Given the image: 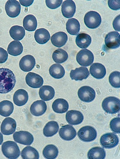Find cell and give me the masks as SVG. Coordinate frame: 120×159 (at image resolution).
Returning <instances> with one entry per match:
<instances>
[{
	"instance_id": "cell-1",
	"label": "cell",
	"mask_w": 120,
	"mask_h": 159,
	"mask_svg": "<svg viewBox=\"0 0 120 159\" xmlns=\"http://www.w3.org/2000/svg\"><path fill=\"white\" fill-rule=\"evenodd\" d=\"M16 79L12 71L8 68H0V93L6 94L15 87Z\"/></svg>"
},
{
	"instance_id": "cell-2",
	"label": "cell",
	"mask_w": 120,
	"mask_h": 159,
	"mask_svg": "<svg viewBox=\"0 0 120 159\" xmlns=\"http://www.w3.org/2000/svg\"><path fill=\"white\" fill-rule=\"evenodd\" d=\"M1 148L3 155L8 159H17L20 156V148L14 141H7L3 143Z\"/></svg>"
},
{
	"instance_id": "cell-3",
	"label": "cell",
	"mask_w": 120,
	"mask_h": 159,
	"mask_svg": "<svg viewBox=\"0 0 120 159\" xmlns=\"http://www.w3.org/2000/svg\"><path fill=\"white\" fill-rule=\"evenodd\" d=\"M102 107L107 113L110 114L118 113L120 111V99L114 97H108L102 102Z\"/></svg>"
},
{
	"instance_id": "cell-4",
	"label": "cell",
	"mask_w": 120,
	"mask_h": 159,
	"mask_svg": "<svg viewBox=\"0 0 120 159\" xmlns=\"http://www.w3.org/2000/svg\"><path fill=\"white\" fill-rule=\"evenodd\" d=\"M84 23L88 28L95 29L100 26L102 23L101 17L98 12L90 11L85 15Z\"/></svg>"
},
{
	"instance_id": "cell-5",
	"label": "cell",
	"mask_w": 120,
	"mask_h": 159,
	"mask_svg": "<svg viewBox=\"0 0 120 159\" xmlns=\"http://www.w3.org/2000/svg\"><path fill=\"white\" fill-rule=\"evenodd\" d=\"M78 136L81 141L84 142H92L97 137V131L95 128L90 126L82 127L78 132Z\"/></svg>"
},
{
	"instance_id": "cell-6",
	"label": "cell",
	"mask_w": 120,
	"mask_h": 159,
	"mask_svg": "<svg viewBox=\"0 0 120 159\" xmlns=\"http://www.w3.org/2000/svg\"><path fill=\"white\" fill-rule=\"evenodd\" d=\"M76 61L80 66H89L93 63L94 57L93 53L88 49H83L78 52L76 57Z\"/></svg>"
},
{
	"instance_id": "cell-7",
	"label": "cell",
	"mask_w": 120,
	"mask_h": 159,
	"mask_svg": "<svg viewBox=\"0 0 120 159\" xmlns=\"http://www.w3.org/2000/svg\"><path fill=\"white\" fill-rule=\"evenodd\" d=\"M100 143L104 148L112 149L116 147L119 143L117 135L112 133H107L102 135L100 138Z\"/></svg>"
},
{
	"instance_id": "cell-8",
	"label": "cell",
	"mask_w": 120,
	"mask_h": 159,
	"mask_svg": "<svg viewBox=\"0 0 120 159\" xmlns=\"http://www.w3.org/2000/svg\"><path fill=\"white\" fill-rule=\"evenodd\" d=\"M78 95L80 100L84 102H92L96 98L95 90L87 86L81 87L78 90Z\"/></svg>"
},
{
	"instance_id": "cell-9",
	"label": "cell",
	"mask_w": 120,
	"mask_h": 159,
	"mask_svg": "<svg viewBox=\"0 0 120 159\" xmlns=\"http://www.w3.org/2000/svg\"><path fill=\"white\" fill-rule=\"evenodd\" d=\"M14 141L24 145H30L34 141L33 135L28 131H21L14 133L13 136Z\"/></svg>"
},
{
	"instance_id": "cell-10",
	"label": "cell",
	"mask_w": 120,
	"mask_h": 159,
	"mask_svg": "<svg viewBox=\"0 0 120 159\" xmlns=\"http://www.w3.org/2000/svg\"><path fill=\"white\" fill-rule=\"evenodd\" d=\"M5 9L8 16L15 18L20 15L21 6L18 1L16 0H9L6 3Z\"/></svg>"
},
{
	"instance_id": "cell-11",
	"label": "cell",
	"mask_w": 120,
	"mask_h": 159,
	"mask_svg": "<svg viewBox=\"0 0 120 159\" xmlns=\"http://www.w3.org/2000/svg\"><path fill=\"white\" fill-rule=\"evenodd\" d=\"M105 45L110 49H116L120 46V34L116 31L108 33L105 37Z\"/></svg>"
},
{
	"instance_id": "cell-12",
	"label": "cell",
	"mask_w": 120,
	"mask_h": 159,
	"mask_svg": "<svg viewBox=\"0 0 120 159\" xmlns=\"http://www.w3.org/2000/svg\"><path fill=\"white\" fill-rule=\"evenodd\" d=\"M26 82L31 88L38 89L42 86L44 81L41 76L36 73L29 72L25 78Z\"/></svg>"
},
{
	"instance_id": "cell-13",
	"label": "cell",
	"mask_w": 120,
	"mask_h": 159,
	"mask_svg": "<svg viewBox=\"0 0 120 159\" xmlns=\"http://www.w3.org/2000/svg\"><path fill=\"white\" fill-rule=\"evenodd\" d=\"M17 126V122L14 119L7 117L5 119L2 123L1 132L4 135H12L15 132Z\"/></svg>"
},
{
	"instance_id": "cell-14",
	"label": "cell",
	"mask_w": 120,
	"mask_h": 159,
	"mask_svg": "<svg viewBox=\"0 0 120 159\" xmlns=\"http://www.w3.org/2000/svg\"><path fill=\"white\" fill-rule=\"evenodd\" d=\"M67 122L71 125H80L84 120V116L79 111L71 110L67 112L65 116Z\"/></svg>"
},
{
	"instance_id": "cell-15",
	"label": "cell",
	"mask_w": 120,
	"mask_h": 159,
	"mask_svg": "<svg viewBox=\"0 0 120 159\" xmlns=\"http://www.w3.org/2000/svg\"><path fill=\"white\" fill-rule=\"evenodd\" d=\"M36 64V61L34 57L31 55H26L21 59L19 66L22 71L29 72L34 68Z\"/></svg>"
},
{
	"instance_id": "cell-16",
	"label": "cell",
	"mask_w": 120,
	"mask_h": 159,
	"mask_svg": "<svg viewBox=\"0 0 120 159\" xmlns=\"http://www.w3.org/2000/svg\"><path fill=\"white\" fill-rule=\"evenodd\" d=\"M59 135L64 140L70 141L74 139L76 136V129L70 125H66L60 128Z\"/></svg>"
},
{
	"instance_id": "cell-17",
	"label": "cell",
	"mask_w": 120,
	"mask_h": 159,
	"mask_svg": "<svg viewBox=\"0 0 120 159\" xmlns=\"http://www.w3.org/2000/svg\"><path fill=\"white\" fill-rule=\"evenodd\" d=\"M76 4L73 1L67 0L62 3V13L65 18H70L73 17L76 12Z\"/></svg>"
},
{
	"instance_id": "cell-18",
	"label": "cell",
	"mask_w": 120,
	"mask_h": 159,
	"mask_svg": "<svg viewBox=\"0 0 120 159\" xmlns=\"http://www.w3.org/2000/svg\"><path fill=\"white\" fill-rule=\"evenodd\" d=\"M47 110L46 103L42 100L35 101L31 104L30 111L31 114L35 116L39 117L45 113Z\"/></svg>"
},
{
	"instance_id": "cell-19",
	"label": "cell",
	"mask_w": 120,
	"mask_h": 159,
	"mask_svg": "<svg viewBox=\"0 0 120 159\" xmlns=\"http://www.w3.org/2000/svg\"><path fill=\"white\" fill-rule=\"evenodd\" d=\"M89 72L88 68L84 67L76 68L72 70L70 73V77L72 80L82 81L89 77Z\"/></svg>"
},
{
	"instance_id": "cell-20",
	"label": "cell",
	"mask_w": 120,
	"mask_h": 159,
	"mask_svg": "<svg viewBox=\"0 0 120 159\" xmlns=\"http://www.w3.org/2000/svg\"><path fill=\"white\" fill-rule=\"evenodd\" d=\"M89 71L91 75L98 80L103 79L106 74V70L105 66L100 63L92 64L89 68Z\"/></svg>"
},
{
	"instance_id": "cell-21",
	"label": "cell",
	"mask_w": 120,
	"mask_h": 159,
	"mask_svg": "<svg viewBox=\"0 0 120 159\" xmlns=\"http://www.w3.org/2000/svg\"><path fill=\"white\" fill-rule=\"evenodd\" d=\"M68 40V35L64 32L56 33L53 35L51 38V41L53 45L59 48L65 46Z\"/></svg>"
},
{
	"instance_id": "cell-22",
	"label": "cell",
	"mask_w": 120,
	"mask_h": 159,
	"mask_svg": "<svg viewBox=\"0 0 120 159\" xmlns=\"http://www.w3.org/2000/svg\"><path fill=\"white\" fill-rule=\"evenodd\" d=\"M28 100V95L25 90L20 89L14 93L13 102L14 104L18 106H22L26 104Z\"/></svg>"
},
{
	"instance_id": "cell-23",
	"label": "cell",
	"mask_w": 120,
	"mask_h": 159,
	"mask_svg": "<svg viewBox=\"0 0 120 159\" xmlns=\"http://www.w3.org/2000/svg\"><path fill=\"white\" fill-rule=\"evenodd\" d=\"M68 102L63 98H58L53 103L52 108L54 112L57 114H64L68 110Z\"/></svg>"
},
{
	"instance_id": "cell-24",
	"label": "cell",
	"mask_w": 120,
	"mask_h": 159,
	"mask_svg": "<svg viewBox=\"0 0 120 159\" xmlns=\"http://www.w3.org/2000/svg\"><path fill=\"white\" fill-rule=\"evenodd\" d=\"M39 95L40 98L43 101H50L52 100L55 96V90L50 86H43L40 89Z\"/></svg>"
},
{
	"instance_id": "cell-25",
	"label": "cell",
	"mask_w": 120,
	"mask_h": 159,
	"mask_svg": "<svg viewBox=\"0 0 120 159\" xmlns=\"http://www.w3.org/2000/svg\"><path fill=\"white\" fill-rule=\"evenodd\" d=\"M34 37L36 42L38 44H44L50 40V35L47 30L42 28L36 30Z\"/></svg>"
},
{
	"instance_id": "cell-26",
	"label": "cell",
	"mask_w": 120,
	"mask_h": 159,
	"mask_svg": "<svg viewBox=\"0 0 120 159\" xmlns=\"http://www.w3.org/2000/svg\"><path fill=\"white\" fill-rule=\"evenodd\" d=\"M60 128L59 124L55 121L48 122L43 129V134L46 137H51L58 132Z\"/></svg>"
},
{
	"instance_id": "cell-27",
	"label": "cell",
	"mask_w": 120,
	"mask_h": 159,
	"mask_svg": "<svg viewBox=\"0 0 120 159\" xmlns=\"http://www.w3.org/2000/svg\"><path fill=\"white\" fill-rule=\"evenodd\" d=\"M23 26L27 31H35L37 27V21L36 17L32 14L27 15L23 19Z\"/></svg>"
},
{
	"instance_id": "cell-28",
	"label": "cell",
	"mask_w": 120,
	"mask_h": 159,
	"mask_svg": "<svg viewBox=\"0 0 120 159\" xmlns=\"http://www.w3.org/2000/svg\"><path fill=\"white\" fill-rule=\"evenodd\" d=\"M92 43V38L86 33H80L76 36V43L78 47L81 49L87 48Z\"/></svg>"
},
{
	"instance_id": "cell-29",
	"label": "cell",
	"mask_w": 120,
	"mask_h": 159,
	"mask_svg": "<svg viewBox=\"0 0 120 159\" xmlns=\"http://www.w3.org/2000/svg\"><path fill=\"white\" fill-rule=\"evenodd\" d=\"M67 32L71 35L76 36L80 30V25L76 19L71 18L67 21L66 24Z\"/></svg>"
},
{
	"instance_id": "cell-30",
	"label": "cell",
	"mask_w": 120,
	"mask_h": 159,
	"mask_svg": "<svg viewBox=\"0 0 120 159\" xmlns=\"http://www.w3.org/2000/svg\"><path fill=\"white\" fill-rule=\"evenodd\" d=\"M7 50L9 55L16 57L21 55L23 52V47L20 41H13L9 44Z\"/></svg>"
},
{
	"instance_id": "cell-31",
	"label": "cell",
	"mask_w": 120,
	"mask_h": 159,
	"mask_svg": "<svg viewBox=\"0 0 120 159\" xmlns=\"http://www.w3.org/2000/svg\"><path fill=\"white\" fill-rule=\"evenodd\" d=\"M13 104L10 101H4L0 102V115L4 117H9L13 112Z\"/></svg>"
},
{
	"instance_id": "cell-32",
	"label": "cell",
	"mask_w": 120,
	"mask_h": 159,
	"mask_svg": "<svg viewBox=\"0 0 120 159\" xmlns=\"http://www.w3.org/2000/svg\"><path fill=\"white\" fill-rule=\"evenodd\" d=\"M49 72L51 77L57 79L62 78L65 74V68L61 65L58 64L52 65L49 68Z\"/></svg>"
},
{
	"instance_id": "cell-33",
	"label": "cell",
	"mask_w": 120,
	"mask_h": 159,
	"mask_svg": "<svg viewBox=\"0 0 120 159\" xmlns=\"http://www.w3.org/2000/svg\"><path fill=\"white\" fill-rule=\"evenodd\" d=\"M11 37L15 41H20L25 35V31L23 27L15 25L13 26L9 30Z\"/></svg>"
},
{
	"instance_id": "cell-34",
	"label": "cell",
	"mask_w": 120,
	"mask_h": 159,
	"mask_svg": "<svg viewBox=\"0 0 120 159\" xmlns=\"http://www.w3.org/2000/svg\"><path fill=\"white\" fill-rule=\"evenodd\" d=\"M106 152L101 147L92 148L87 154L88 158L89 159H104L106 157Z\"/></svg>"
},
{
	"instance_id": "cell-35",
	"label": "cell",
	"mask_w": 120,
	"mask_h": 159,
	"mask_svg": "<svg viewBox=\"0 0 120 159\" xmlns=\"http://www.w3.org/2000/svg\"><path fill=\"white\" fill-rule=\"evenodd\" d=\"M59 152L58 149L56 146L53 144H49L44 148L42 153L45 158L54 159L58 157Z\"/></svg>"
},
{
	"instance_id": "cell-36",
	"label": "cell",
	"mask_w": 120,
	"mask_h": 159,
	"mask_svg": "<svg viewBox=\"0 0 120 159\" xmlns=\"http://www.w3.org/2000/svg\"><path fill=\"white\" fill-rule=\"evenodd\" d=\"M21 156L23 159H39V152L35 148L26 146L22 151Z\"/></svg>"
},
{
	"instance_id": "cell-37",
	"label": "cell",
	"mask_w": 120,
	"mask_h": 159,
	"mask_svg": "<svg viewBox=\"0 0 120 159\" xmlns=\"http://www.w3.org/2000/svg\"><path fill=\"white\" fill-rule=\"evenodd\" d=\"M52 57L55 62L61 64L68 60V55L67 52L63 49H58L54 52Z\"/></svg>"
},
{
	"instance_id": "cell-38",
	"label": "cell",
	"mask_w": 120,
	"mask_h": 159,
	"mask_svg": "<svg viewBox=\"0 0 120 159\" xmlns=\"http://www.w3.org/2000/svg\"><path fill=\"white\" fill-rule=\"evenodd\" d=\"M109 82L113 88L119 89L120 87V73L116 71L112 73L109 77Z\"/></svg>"
},
{
	"instance_id": "cell-39",
	"label": "cell",
	"mask_w": 120,
	"mask_h": 159,
	"mask_svg": "<svg viewBox=\"0 0 120 159\" xmlns=\"http://www.w3.org/2000/svg\"><path fill=\"white\" fill-rule=\"evenodd\" d=\"M110 129L113 132L116 134L120 133V118L116 117L112 119L110 123Z\"/></svg>"
},
{
	"instance_id": "cell-40",
	"label": "cell",
	"mask_w": 120,
	"mask_h": 159,
	"mask_svg": "<svg viewBox=\"0 0 120 159\" xmlns=\"http://www.w3.org/2000/svg\"><path fill=\"white\" fill-rule=\"evenodd\" d=\"M62 0H50L46 1V6L49 8L52 9H55L58 8L61 5Z\"/></svg>"
},
{
	"instance_id": "cell-41",
	"label": "cell",
	"mask_w": 120,
	"mask_h": 159,
	"mask_svg": "<svg viewBox=\"0 0 120 159\" xmlns=\"http://www.w3.org/2000/svg\"><path fill=\"white\" fill-rule=\"evenodd\" d=\"M109 7L112 10L118 11L120 9V1H113L109 0L108 1Z\"/></svg>"
},
{
	"instance_id": "cell-42",
	"label": "cell",
	"mask_w": 120,
	"mask_h": 159,
	"mask_svg": "<svg viewBox=\"0 0 120 159\" xmlns=\"http://www.w3.org/2000/svg\"><path fill=\"white\" fill-rule=\"evenodd\" d=\"M8 57V54L5 50L0 47V63L6 62Z\"/></svg>"
},
{
	"instance_id": "cell-43",
	"label": "cell",
	"mask_w": 120,
	"mask_h": 159,
	"mask_svg": "<svg viewBox=\"0 0 120 159\" xmlns=\"http://www.w3.org/2000/svg\"><path fill=\"white\" fill-rule=\"evenodd\" d=\"M120 15L118 16L113 22V26L116 31H120Z\"/></svg>"
},
{
	"instance_id": "cell-44",
	"label": "cell",
	"mask_w": 120,
	"mask_h": 159,
	"mask_svg": "<svg viewBox=\"0 0 120 159\" xmlns=\"http://www.w3.org/2000/svg\"><path fill=\"white\" fill-rule=\"evenodd\" d=\"M21 4L22 6L25 7H29L33 4L34 1H23V0H20L19 1Z\"/></svg>"
},
{
	"instance_id": "cell-45",
	"label": "cell",
	"mask_w": 120,
	"mask_h": 159,
	"mask_svg": "<svg viewBox=\"0 0 120 159\" xmlns=\"http://www.w3.org/2000/svg\"><path fill=\"white\" fill-rule=\"evenodd\" d=\"M3 140H4V139H3V135L0 133V145L2 144Z\"/></svg>"
}]
</instances>
